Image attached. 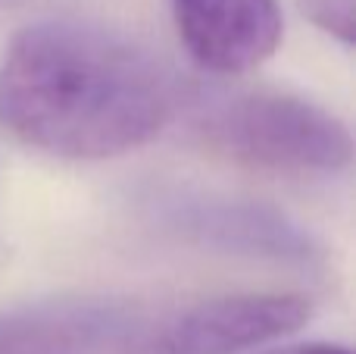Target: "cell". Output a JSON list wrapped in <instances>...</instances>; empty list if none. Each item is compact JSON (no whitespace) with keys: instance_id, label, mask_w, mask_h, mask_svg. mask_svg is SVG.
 <instances>
[{"instance_id":"1","label":"cell","mask_w":356,"mask_h":354,"mask_svg":"<svg viewBox=\"0 0 356 354\" xmlns=\"http://www.w3.org/2000/svg\"><path fill=\"white\" fill-rule=\"evenodd\" d=\"M172 107L160 63L94 25H29L0 60V123L54 157L129 154L160 135Z\"/></svg>"},{"instance_id":"2","label":"cell","mask_w":356,"mask_h":354,"mask_svg":"<svg viewBox=\"0 0 356 354\" xmlns=\"http://www.w3.org/2000/svg\"><path fill=\"white\" fill-rule=\"evenodd\" d=\"M203 135L232 160L278 173H338L353 157L334 113L284 91L234 94L203 119Z\"/></svg>"},{"instance_id":"3","label":"cell","mask_w":356,"mask_h":354,"mask_svg":"<svg viewBox=\"0 0 356 354\" xmlns=\"http://www.w3.org/2000/svg\"><path fill=\"white\" fill-rule=\"evenodd\" d=\"M313 314L300 292L222 295L178 314L147 342L144 354H241L297 332Z\"/></svg>"},{"instance_id":"4","label":"cell","mask_w":356,"mask_h":354,"mask_svg":"<svg viewBox=\"0 0 356 354\" xmlns=\"http://www.w3.org/2000/svg\"><path fill=\"white\" fill-rule=\"evenodd\" d=\"M188 54L213 72H247L275 54L282 13L275 0H172Z\"/></svg>"},{"instance_id":"5","label":"cell","mask_w":356,"mask_h":354,"mask_svg":"<svg viewBox=\"0 0 356 354\" xmlns=\"http://www.w3.org/2000/svg\"><path fill=\"white\" fill-rule=\"evenodd\" d=\"M122 326L104 301H38L0 311V354H91Z\"/></svg>"},{"instance_id":"6","label":"cell","mask_w":356,"mask_h":354,"mask_svg":"<svg viewBox=\"0 0 356 354\" xmlns=\"http://www.w3.org/2000/svg\"><path fill=\"white\" fill-rule=\"evenodd\" d=\"M300 13L322 29L325 35L338 38L350 47L356 38V0H297Z\"/></svg>"},{"instance_id":"7","label":"cell","mask_w":356,"mask_h":354,"mask_svg":"<svg viewBox=\"0 0 356 354\" xmlns=\"http://www.w3.org/2000/svg\"><path fill=\"white\" fill-rule=\"evenodd\" d=\"M269 354H350V348L334 342H307V345H288V348H278Z\"/></svg>"}]
</instances>
